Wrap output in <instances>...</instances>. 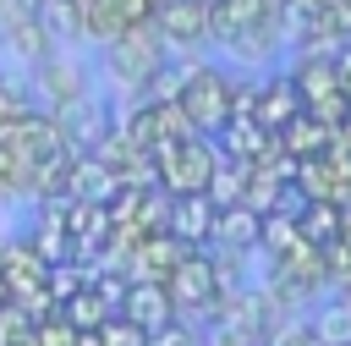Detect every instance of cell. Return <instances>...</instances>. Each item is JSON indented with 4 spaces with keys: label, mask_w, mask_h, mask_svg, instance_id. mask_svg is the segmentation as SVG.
I'll use <instances>...</instances> for the list:
<instances>
[{
    "label": "cell",
    "mask_w": 351,
    "mask_h": 346,
    "mask_svg": "<svg viewBox=\"0 0 351 346\" xmlns=\"http://www.w3.org/2000/svg\"><path fill=\"white\" fill-rule=\"evenodd\" d=\"M214 203H208V192H197V198H165V231L181 242V247H208V236H214Z\"/></svg>",
    "instance_id": "cell-10"
},
{
    "label": "cell",
    "mask_w": 351,
    "mask_h": 346,
    "mask_svg": "<svg viewBox=\"0 0 351 346\" xmlns=\"http://www.w3.org/2000/svg\"><path fill=\"white\" fill-rule=\"evenodd\" d=\"M148 159H154V187H159L165 198H197V192H208V181H214L219 143H214V137H181V143L148 148Z\"/></svg>",
    "instance_id": "cell-2"
},
{
    "label": "cell",
    "mask_w": 351,
    "mask_h": 346,
    "mask_svg": "<svg viewBox=\"0 0 351 346\" xmlns=\"http://www.w3.org/2000/svg\"><path fill=\"white\" fill-rule=\"evenodd\" d=\"M99 60H104V71H110L121 88L148 93L154 77L170 66V49H165V38L154 33V16H148V22H132L121 38H110V44L99 49Z\"/></svg>",
    "instance_id": "cell-3"
},
{
    "label": "cell",
    "mask_w": 351,
    "mask_h": 346,
    "mask_svg": "<svg viewBox=\"0 0 351 346\" xmlns=\"http://www.w3.org/2000/svg\"><path fill=\"white\" fill-rule=\"evenodd\" d=\"M33 77H27V99H33V110H44V115H66V110H77L82 99H93V77H88V60L82 55H71L66 44H55L38 66H27Z\"/></svg>",
    "instance_id": "cell-4"
},
{
    "label": "cell",
    "mask_w": 351,
    "mask_h": 346,
    "mask_svg": "<svg viewBox=\"0 0 351 346\" xmlns=\"http://www.w3.org/2000/svg\"><path fill=\"white\" fill-rule=\"evenodd\" d=\"M148 346H203V335L192 330V319H181V313H176L170 324H159V330L148 335Z\"/></svg>",
    "instance_id": "cell-15"
},
{
    "label": "cell",
    "mask_w": 351,
    "mask_h": 346,
    "mask_svg": "<svg viewBox=\"0 0 351 346\" xmlns=\"http://www.w3.org/2000/svg\"><path fill=\"white\" fill-rule=\"evenodd\" d=\"M186 5H208V0H186Z\"/></svg>",
    "instance_id": "cell-16"
},
{
    "label": "cell",
    "mask_w": 351,
    "mask_h": 346,
    "mask_svg": "<svg viewBox=\"0 0 351 346\" xmlns=\"http://www.w3.org/2000/svg\"><path fill=\"white\" fill-rule=\"evenodd\" d=\"M110 313H115V302H110V297H104V291H99L93 280H88V286H82L77 297H66V302H60V319H66V324H71L77 335H99Z\"/></svg>",
    "instance_id": "cell-12"
},
{
    "label": "cell",
    "mask_w": 351,
    "mask_h": 346,
    "mask_svg": "<svg viewBox=\"0 0 351 346\" xmlns=\"http://www.w3.org/2000/svg\"><path fill=\"white\" fill-rule=\"evenodd\" d=\"M99 346H148V330H137L132 319L110 313V319H104V330H99Z\"/></svg>",
    "instance_id": "cell-14"
},
{
    "label": "cell",
    "mask_w": 351,
    "mask_h": 346,
    "mask_svg": "<svg viewBox=\"0 0 351 346\" xmlns=\"http://www.w3.org/2000/svg\"><path fill=\"white\" fill-rule=\"evenodd\" d=\"M115 313L121 319H132L137 330H159V324H170L176 319V308H170V297H165V286L159 280H126V291H121V302H115Z\"/></svg>",
    "instance_id": "cell-11"
},
{
    "label": "cell",
    "mask_w": 351,
    "mask_h": 346,
    "mask_svg": "<svg viewBox=\"0 0 351 346\" xmlns=\"http://www.w3.org/2000/svg\"><path fill=\"white\" fill-rule=\"evenodd\" d=\"M203 346H225V341H203Z\"/></svg>",
    "instance_id": "cell-17"
},
{
    "label": "cell",
    "mask_w": 351,
    "mask_h": 346,
    "mask_svg": "<svg viewBox=\"0 0 351 346\" xmlns=\"http://www.w3.org/2000/svg\"><path fill=\"white\" fill-rule=\"evenodd\" d=\"M49 49H55V38H49V27L38 22V11H33L27 0H5V5H0V55L16 60V66H38Z\"/></svg>",
    "instance_id": "cell-6"
},
{
    "label": "cell",
    "mask_w": 351,
    "mask_h": 346,
    "mask_svg": "<svg viewBox=\"0 0 351 346\" xmlns=\"http://www.w3.org/2000/svg\"><path fill=\"white\" fill-rule=\"evenodd\" d=\"M176 110L186 115V126H192L197 137H219L225 121L236 115V82H230V71L214 66V60H192V66H181Z\"/></svg>",
    "instance_id": "cell-1"
},
{
    "label": "cell",
    "mask_w": 351,
    "mask_h": 346,
    "mask_svg": "<svg viewBox=\"0 0 351 346\" xmlns=\"http://www.w3.org/2000/svg\"><path fill=\"white\" fill-rule=\"evenodd\" d=\"M263 242V214H252L247 203H230L214 214V236H208V253L214 258H241Z\"/></svg>",
    "instance_id": "cell-8"
},
{
    "label": "cell",
    "mask_w": 351,
    "mask_h": 346,
    "mask_svg": "<svg viewBox=\"0 0 351 346\" xmlns=\"http://www.w3.org/2000/svg\"><path fill=\"white\" fill-rule=\"evenodd\" d=\"M154 33L165 38L170 60L176 55H192L208 44V5H186V0H159L154 5Z\"/></svg>",
    "instance_id": "cell-7"
},
{
    "label": "cell",
    "mask_w": 351,
    "mask_h": 346,
    "mask_svg": "<svg viewBox=\"0 0 351 346\" xmlns=\"http://www.w3.org/2000/svg\"><path fill=\"white\" fill-rule=\"evenodd\" d=\"M159 286H165L170 308H176L181 319H192V313H208V308L225 297V264H219L208 247H186L181 264H176Z\"/></svg>",
    "instance_id": "cell-5"
},
{
    "label": "cell",
    "mask_w": 351,
    "mask_h": 346,
    "mask_svg": "<svg viewBox=\"0 0 351 346\" xmlns=\"http://www.w3.org/2000/svg\"><path fill=\"white\" fill-rule=\"evenodd\" d=\"M269 137L274 132H285L296 115H302V93H296V82L291 77H263L258 88H252V110H247Z\"/></svg>",
    "instance_id": "cell-9"
},
{
    "label": "cell",
    "mask_w": 351,
    "mask_h": 346,
    "mask_svg": "<svg viewBox=\"0 0 351 346\" xmlns=\"http://www.w3.org/2000/svg\"><path fill=\"white\" fill-rule=\"evenodd\" d=\"M0 5H5V0H0Z\"/></svg>",
    "instance_id": "cell-18"
},
{
    "label": "cell",
    "mask_w": 351,
    "mask_h": 346,
    "mask_svg": "<svg viewBox=\"0 0 351 346\" xmlns=\"http://www.w3.org/2000/svg\"><path fill=\"white\" fill-rule=\"evenodd\" d=\"M307 335H313V346H351V302L335 297L329 308H318L313 324H307Z\"/></svg>",
    "instance_id": "cell-13"
}]
</instances>
